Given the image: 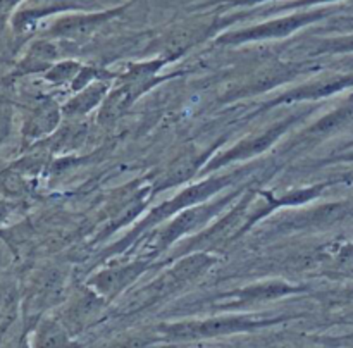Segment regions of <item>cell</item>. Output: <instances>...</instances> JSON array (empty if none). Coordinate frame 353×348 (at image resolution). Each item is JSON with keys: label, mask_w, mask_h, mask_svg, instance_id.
I'll return each mask as SVG.
<instances>
[{"label": "cell", "mask_w": 353, "mask_h": 348, "mask_svg": "<svg viewBox=\"0 0 353 348\" xmlns=\"http://www.w3.org/2000/svg\"><path fill=\"white\" fill-rule=\"evenodd\" d=\"M33 348H71V343L59 324L45 320L34 334Z\"/></svg>", "instance_id": "obj_2"}, {"label": "cell", "mask_w": 353, "mask_h": 348, "mask_svg": "<svg viewBox=\"0 0 353 348\" xmlns=\"http://www.w3.org/2000/svg\"><path fill=\"white\" fill-rule=\"evenodd\" d=\"M261 323L254 319H245V317H233V319H210L203 323H188V324H174V326L165 327V333L171 338L179 340H195V338H210L219 336V334L234 333V331H243L248 327L259 326Z\"/></svg>", "instance_id": "obj_1"}, {"label": "cell", "mask_w": 353, "mask_h": 348, "mask_svg": "<svg viewBox=\"0 0 353 348\" xmlns=\"http://www.w3.org/2000/svg\"><path fill=\"white\" fill-rule=\"evenodd\" d=\"M7 127H9V116H7L6 110L0 107V141L7 134Z\"/></svg>", "instance_id": "obj_3"}, {"label": "cell", "mask_w": 353, "mask_h": 348, "mask_svg": "<svg viewBox=\"0 0 353 348\" xmlns=\"http://www.w3.org/2000/svg\"><path fill=\"white\" fill-rule=\"evenodd\" d=\"M10 212V203L9 202H0V223L9 216Z\"/></svg>", "instance_id": "obj_4"}]
</instances>
